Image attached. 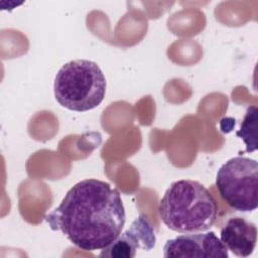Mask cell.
Returning a JSON list of instances; mask_svg holds the SVG:
<instances>
[{
  "instance_id": "cell-7",
  "label": "cell",
  "mask_w": 258,
  "mask_h": 258,
  "mask_svg": "<svg viewBox=\"0 0 258 258\" xmlns=\"http://www.w3.org/2000/svg\"><path fill=\"white\" fill-rule=\"evenodd\" d=\"M220 240L236 256L248 257L256 246L257 227L245 218L233 217L221 229Z\"/></svg>"
},
{
  "instance_id": "cell-6",
  "label": "cell",
  "mask_w": 258,
  "mask_h": 258,
  "mask_svg": "<svg viewBox=\"0 0 258 258\" xmlns=\"http://www.w3.org/2000/svg\"><path fill=\"white\" fill-rule=\"evenodd\" d=\"M154 228L144 216L137 217L130 227L102 250L99 257L133 258L137 250H151L155 246Z\"/></svg>"
},
{
  "instance_id": "cell-5",
  "label": "cell",
  "mask_w": 258,
  "mask_h": 258,
  "mask_svg": "<svg viewBox=\"0 0 258 258\" xmlns=\"http://www.w3.org/2000/svg\"><path fill=\"white\" fill-rule=\"evenodd\" d=\"M165 258H210L229 257L228 249L213 232L187 233L166 241L163 247Z\"/></svg>"
},
{
  "instance_id": "cell-3",
  "label": "cell",
  "mask_w": 258,
  "mask_h": 258,
  "mask_svg": "<svg viewBox=\"0 0 258 258\" xmlns=\"http://www.w3.org/2000/svg\"><path fill=\"white\" fill-rule=\"evenodd\" d=\"M106 87L105 76L95 61L75 59L64 63L56 73L53 94L63 108L86 112L102 103Z\"/></svg>"
},
{
  "instance_id": "cell-2",
  "label": "cell",
  "mask_w": 258,
  "mask_h": 258,
  "mask_svg": "<svg viewBox=\"0 0 258 258\" xmlns=\"http://www.w3.org/2000/svg\"><path fill=\"white\" fill-rule=\"evenodd\" d=\"M163 224L178 233L209 230L216 222L218 203L201 182L191 179L173 181L158 205Z\"/></svg>"
},
{
  "instance_id": "cell-4",
  "label": "cell",
  "mask_w": 258,
  "mask_h": 258,
  "mask_svg": "<svg viewBox=\"0 0 258 258\" xmlns=\"http://www.w3.org/2000/svg\"><path fill=\"white\" fill-rule=\"evenodd\" d=\"M216 186L232 209L243 213L255 211L258 206L257 161L244 156L229 159L218 169Z\"/></svg>"
},
{
  "instance_id": "cell-1",
  "label": "cell",
  "mask_w": 258,
  "mask_h": 258,
  "mask_svg": "<svg viewBox=\"0 0 258 258\" xmlns=\"http://www.w3.org/2000/svg\"><path fill=\"white\" fill-rule=\"evenodd\" d=\"M44 220L75 246L92 252L103 250L121 234L126 214L117 188L106 181L87 178L73 185Z\"/></svg>"
},
{
  "instance_id": "cell-8",
  "label": "cell",
  "mask_w": 258,
  "mask_h": 258,
  "mask_svg": "<svg viewBox=\"0 0 258 258\" xmlns=\"http://www.w3.org/2000/svg\"><path fill=\"white\" fill-rule=\"evenodd\" d=\"M257 113L258 109L256 106L248 107L242 120L240 130L236 132V135L244 141L246 145V152H252L257 149Z\"/></svg>"
}]
</instances>
